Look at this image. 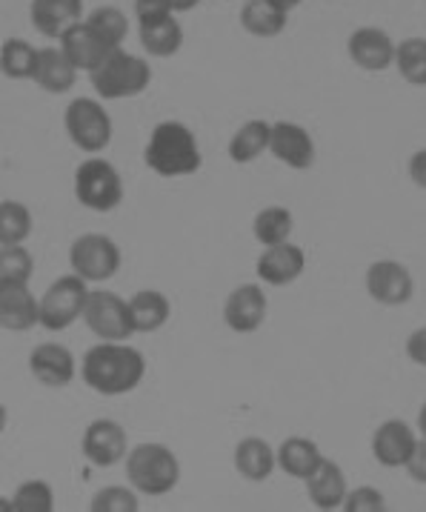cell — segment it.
I'll use <instances>...</instances> for the list:
<instances>
[{
    "mask_svg": "<svg viewBox=\"0 0 426 512\" xmlns=\"http://www.w3.org/2000/svg\"><path fill=\"white\" fill-rule=\"evenodd\" d=\"M146 361L135 347L106 341L83 355V381L101 395H123L141 384Z\"/></svg>",
    "mask_w": 426,
    "mask_h": 512,
    "instance_id": "cell-1",
    "label": "cell"
},
{
    "mask_svg": "<svg viewBox=\"0 0 426 512\" xmlns=\"http://www.w3.org/2000/svg\"><path fill=\"white\" fill-rule=\"evenodd\" d=\"M143 161L163 178H181V175H195L201 169V149L189 126L166 121L155 126L143 152Z\"/></svg>",
    "mask_w": 426,
    "mask_h": 512,
    "instance_id": "cell-2",
    "label": "cell"
},
{
    "mask_svg": "<svg viewBox=\"0 0 426 512\" xmlns=\"http://www.w3.org/2000/svg\"><path fill=\"white\" fill-rule=\"evenodd\" d=\"M126 475L143 495H166L181 481V464L163 444H141L126 458Z\"/></svg>",
    "mask_w": 426,
    "mask_h": 512,
    "instance_id": "cell-3",
    "label": "cell"
},
{
    "mask_svg": "<svg viewBox=\"0 0 426 512\" xmlns=\"http://www.w3.org/2000/svg\"><path fill=\"white\" fill-rule=\"evenodd\" d=\"M152 81V69L143 58H135L123 49H112V55L92 72V86L106 101L135 98Z\"/></svg>",
    "mask_w": 426,
    "mask_h": 512,
    "instance_id": "cell-4",
    "label": "cell"
},
{
    "mask_svg": "<svg viewBox=\"0 0 426 512\" xmlns=\"http://www.w3.org/2000/svg\"><path fill=\"white\" fill-rule=\"evenodd\" d=\"M75 195L92 212H112L123 201V181L118 169L103 158L83 161L75 172Z\"/></svg>",
    "mask_w": 426,
    "mask_h": 512,
    "instance_id": "cell-5",
    "label": "cell"
},
{
    "mask_svg": "<svg viewBox=\"0 0 426 512\" xmlns=\"http://www.w3.org/2000/svg\"><path fill=\"white\" fill-rule=\"evenodd\" d=\"M63 126L72 144L83 152H103L112 141V118L106 115L101 103L92 98H75L69 103L63 115Z\"/></svg>",
    "mask_w": 426,
    "mask_h": 512,
    "instance_id": "cell-6",
    "label": "cell"
},
{
    "mask_svg": "<svg viewBox=\"0 0 426 512\" xmlns=\"http://www.w3.org/2000/svg\"><path fill=\"white\" fill-rule=\"evenodd\" d=\"M89 292L81 275H63L41 298V327L49 332H61L75 324L86 309Z\"/></svg>",
    "mask_w": 426,
    "mask_h": 512,
    "instance_id": "cell-7",
    "label": "cell"
},
{
    "mask_svg": "<svg viewBox=\"0 0 426 512\" xmlns=\"http://www.w3.org/2000/svg\"><path fill=\"white\" fill-rule=\"evenodd\" d=\"M83 321L101 341H126L135 332L129 301H123L121 295L106 292V289L89 292Z\"/></svg>",
    "mask_w": 426,
    "mask_h": 512,
    "instance_id": "cell-8",
    "label": "cell"
},
{
    "mask_svg": "<svg viewBox=\"0 0 426 512\" xmlns=\"http://www.w3.org/2000/svg\"><path fill=\"white\" fill-rule=\"evenodd\" d=\"M69 264L83 281H106L121 269V249L112 238L89 232L69 249Z\"/></svg>",
    "mask_w": 426,
    "mask_h": 512,
    "instance_id": "cell-9",
    "label": "cell"
},
{
    "mask_svg": "<svg viewBox=\"0 0 426 512\" xmlns=\"http://www.w3.org/2000/svg\"><path fill=\"white\" fill-rule=\"evenodd\" d=\"M81 450L89 464L95 467H115L121 458H126V432L121 424L101 418L92 421L86 432H83Z\"/></svg>",
    "mask_w": 426,
    "mask_h": 512,
    "instance_id": "cell-10",
    "label": "cell"
},
{
    "mask_svg": "<svg viewBox=\"0 0 426 512\" xmlns=\"http://www.w3.org/2000/svg\"><path fill=\"white\" fill-rule=\"evenodd\" d=\"M0 324L12 332H26L41 324V298L29 292V284L0 281Z\"/></svg>",
    "mask_w": 426,
    "mask_h": 512,
    "instance_id": "cell-11",
    "label": "cell"
},
{
    "mask_svg": "<svg viewBox=\"0 0 426 512\" xmlns=\"http://www.w3.org/2000/svg\"><path fill=\"white\" fill-rule=\"evenodd\" d=\"M61 49L66 52V58L75 63V69L81 72L86 69L89 75L101 66L109 55H112V49L115 46H109V43L103 41L101 35L89 26L86 21L75 23V26H69L66 32H63L61 38Z\"/></svg>",
    "mask_w": 426,
    "mask_h": 512,
    "instance_id": "cell-12",
    "label": "cell"
},
{
    "mask_svg": "<svg viewBox=\"0 0 426 512\" xmlns=\"http://www.w3.org/2000/svg\"><path fill=\"white\" fill-rule=\"evenodd\" d=\"M366 289L378 304L401 307L412 298V275L395 261H378L366 272Z\"/></svg>",
    "mask_w": 426,
    "mask_h": 512,
    "instance_id": "cell-13",
    "label": "cell"
},
{
    "mask_svg": "<svg viewBox=\"0 0 426 512\" xmlns=\"http://www.w3.org/2000/svg\"><path fill=\"white\" fill-rule=\"evenodd\" d=\"M395 49L392 38L375 26H361L349 38V58L364 72H384L389 63H395Z\"/></svg>",
    "mask_w": 426,
    "mask_h": 512,
    "instance_id": "cell-14",
    "label": "cell"
},
{
    "mask_svg": "<svg viewBox=\"0 0 426 512\" xmlns=\"http://www.w3.org/2000/svg\"><path fill=\"white\" fill-rule=\"evenodd\" d=\"M269 149L289 169H309L312 161H315V144H312L309 132H306L304 126H298V123H272Z\"/></svg>",
    "mask_w": 426,
    "mask_h": 512,
    "instance_id": "cell-15",
    "label": "cell"
},
{
    "mask_svg": "<svg viewBox=\"0 0 426 512\" xmlns=\"http://www.w3.org/2000/svg\"><path fill=\"white\" fill-rule=\"evenodd\" d=\"M264 318L266 295L261 287L244 284V287H238L226 298L224 321L229 329H235V332H255L264 324Z\"/></svg>",
    "mask_w": 426,
    "mask_h": 512,
    "instance_id": "cell-16",
    "label": "cell"
},
{
    "mask_svg": "<svg viewBox=\"0 0 426 512\" xmlns=\"http://www.w3.org/2000/svg\"><path fill=\"white\" fill-rule=\"evenodd\" d=\"M304 267V249L289 244V241L278 246H266V252L258 258V275H261L264 284H272V287L292 284L295 278H301Z\"/></svg>",
    "mask_w": 426,
    "mask_h": 512,
    "instance_id": "cell-17",
    "label": "cell"
},
{
    "mask_svg": "<svg viewBox=\"0 0 426 512\" xmlns=\"http://www.w3.org/2000/svg\"><path fill=\"white\" fill-rule=\"evenodd\" d=\"M29 369L43 387L61 390L75 378V358L61 344H41L29 355Z\"/></svg>",
    "mask_w": 426,
    "mask_h": 512,
    "instance_id": "cell-18",
    "label": "cell"
},
{
    "mask_svg": "<svg viewBox=\"0 0 426 512\" xmlns=\"http://www.w3.org/2000/svg\"><path fill=\"white\" fill-rule=\"evenodd\" d=\"M29 15L43 38L61 41L69 26L83 21V0H32Z\"/></svg>",
    "mask_w": 426,
    "mask_h": 512,
    "instance_id": "cell-19",
    "label": "cell"
},
{
    "mask_svg": "<svg viewBox=\"0 0 426 512\" xmlns=\"http://www.w3.org/2000/svg\"><path fill=\"white\" fill-rule=\"evenodd\" d=\"M418 438L412 435V430L406 427L404 421H386L375 430L372 438V452L378 458V464L384 467H406V461L412 458Z\"/></svg>",
    "mask_w": 426,
    "mask_h": 512,
    "instance_id": "cell-20",
    "label": "cell"
},
{
    "mask_svg": "<svg viewBox=\"0 0 426 512\" xmlns=\"http://www.w3.org/2000/svg\"><path fill=\"white\" fill-rule=\"evenodd\" d=\"M32 81L41 86L43 92H52V95H61L69 92L75 81H78V69L75 63L66 58L61 46L58 49H41L38 55V66H35V78Z\"/></svg>",
    "mask_w": 426,
    "mask_h": 512,
    "instance_id": "cell-21",
    "label": "cell"
},
{
    "mask_svg": "<svg viewBox=\"0 0 426 512\" xmlns=\"http://www.w3.org/2000/svg\"><path fill=\"white\" fill-rule=\"evenodd\" d=\"M306 490H309V498L318 510H338L346 501L344 472L335 461L324 458L318 472L306 478Z\"/></svg>",
    "mask_w": 426,
    "mask_h": 512,
    "instance_id": "cell-22",
    "label": "cell"
},
{
    "mask_svg": "<svg viewBox=\"0 0 426 512\" xmlns=\"http://www.w3.org/2000/svg\"><path fill=\"white\" fill-rule=\"evenodd\" d=\"M321 464H324V455L309 438H286L284 444H281V450H278V467L286 475L301 478V481H306L309 475H315Z\"/></svg>",
    "mask_w": 426,
    "mask_h": 512,
    "instance_id": "cell-23",
    "label": "cell"
},
{
    "mask_svg": "<svg viewBox=\"0 0 426 512\" xmlns=\"http://www.w3.org/2000/svg\"><path fill=\"white\" fill-rule=\"evenodd\" d=\"M286 18L289 12L275 6L272 0H246L241 9V23L249 35L255 38H275L286 29Z\"/></svg>",
    "mask_w": 426,
    "mask_h": 512,
    "instance_id": "cell-24",
    "label": "cell"
},
{
    "mask_svg": "<svg viewBox=\"0 0 426 512\" xmlns=\"http://www.w3.org/2000/svg\"><path fill=\"white\" fill-rule=\"evenodd\" d=\"M235 467L249 481H266L278 467V452H272L264 438H244L235 450Z\"/></svg>",
    "mask_w": 426,
    "mask_h": 512,
    "instance_id": "cell-25",
    "label": "cell"
},
{
    "mask_svg": "<svg viewBox=\"0 0 426 512\" xmlns=\"http://www.w3.org/2000/svg\"><path fill=\"white\" fill-rule=\"evenodd\" d=\"M272 141V126L266 121H246L229 141V158L235 164H252L261 158Z\"/></svg>",
    "mask_w": 426,
    "mask_h": 512,
    "instance_id": "cell-26",
    "label": "cell"
},
{
    "mask_svg": "<svg viewBox=\"0 0 426 512\" xmlns=\"http://www.w3.org/2000/svg\"><path fill=\"white\" fill-rule=\"evenodd\" d=\"M141 43L152 58H172L183 46L181 23L175 21V15L163 21L141 23Z\"/></svg>",
    "mask_w": 426,
    "mask_h": 512,
    "instance_id": "cell-27",
    "label": "cell"
},
{
    "mask_svg": "<svg viewBox=\"0 0 426 512\" xmlns=\"http://www.w3.org/2000/svg\"><path fill=\"white\" fill-rule=\"evenodd\" d=\"M129 309H132L135 332H155L169 321V301H166L163 292H155V289L135 292L132 301H129Z\"/></svg>",
    "mask_w": 426,
    "mask_h": 512,
    "instance_id": "cell-28",
    "label": "cell"
},
{
    "mask_svg": "<svg viewBox=\"0 0 426 512\" xmlns=\"http://www.w3.org/2000/svg\"><path fill=\"white\" fill-rule=\"evenodd\" d=\"M38 55H41V49H35L32 43L21 41V38L3 41V49H0L3 75L12 78V81H29V78H35Z\"/></svg>",
    "mask_w": 426,
    "mask_h": 512,
    "instance_id": "cell-29",
    "label": "cell"
},
{
    "mask_svg": "<svg viewBox=\"0 0 426 512\" xmlns=\"http://www.w3.org/2000/svg\"><path fill=\"white\" fill-rule=\"evenodd\" d=\"M395 66L412 86H426V38H406L395 49Z\"/></svg>",
    "mask_w": 426,
    "mask_h": 512,
    "instance_id": "cell-30",
    "label": "cell"
},
{
    "mask_svg": "<svg viewBox=\"0 0 426 512\" xmlns=\"http://www.w3.org/2000/svg\"><path fill=\"white\" fill-rule=\"evenodd\" d=\"M292 232V215L284 206H266L255 218V238L264 246H278L289 241Z\"/></svg>",
    "mask_w": 426,
    "mask_h": 512,
    "instance_id": "cell-31",
    "label": "cell"
},
{
    "mask_svg": "<svg viewBox=\"0 0 426 512\" xmlns=\"http://www.w3.org/2000/svg\"><path fill=\"white\" fill-rule=\"evenodd\" d=\"M32 232V215L18 201H3L0 204V244L12 246L23 244Z\"/></svg>",
    "mask_w": 426,
    "mask_h": 512,
    "instance_id": "cell-32",
    "label": "cell"
},
{
    "mask_svg": "<svg viewBox=\"0 0 426 512\" xmlns=\"http://www.w3.org/2000/svg\"><path fill=\"white\" fill-rule=\"evenodd\" d=\"M6 510L52 512L55 510V492L46 481H26L15 490L12 501H6Z\"/></svg>",
    "mask_w": 426,
    "mask_h": 512,
    "instance_id": "cell-33",
    "label": "cell"
},
{
    "mask_svg": "<svg viewBox=\"0 0 426 512\" xmlns=\"http://www.w3.org/2000/svg\"><path fill=\"white\" fill-rule=\"evenodd\" d=\"M86 23H89L109 46H115V49H121V43L126 41V35H129V21H126V15H123L118 6H98V9L86 18Z\"/></svg>",
    "mask_w": 426,
    "mask_h": 512,
    "instance_id": "cell-34",
    "label": "cell"
},
{
    "mask_svg": "<svg viewBox=\"0 0 426 512\" xmlns=\"http://www.w3.org/2000/svg\"><path fill=\"white\" fill-rule=\"evenodd\" d=\"M32 255L23 249V244H12L0 249V281H18V284H29L32 278Z\"/></svg>",
    "mask_w": 426,
    "mask_h": 512,
    "instance_id": "cell-35",
    "label": "cell"
},
{
    "mask_svg": "<svg viewBox=\"0 0 426 512\" xmlns=\"http://www.w3.org/2000/svg\"><path fill=\"white\" fill-rule=\"evenodd\" d=\"M92 512H138V498L126 487H106L92 498Z\"/></svg>",
    "mask_w": 426,
    "mask_h": 512,
    "instance_id": "cell-36",
    "label": "cell"
},
{
    "mask_svg": "<svg viewBox=\"0 0 426 512\" xmlns=\"http://www.w3.org/2000/svg\"><path fill=\"white\" fill-rule=\"evenodd\" d=\"M344 510L346 512H384L386 501H384V495L375 490V487H358V490L346 492Z\"/></svg>",
    "mask_w": 426,
    "mask_h": 512,
    "instance_id": "cell-37",
    "label": "cell"
},
{
    "mask_svg": "<svg viewBox=\"0 0 426 512\" xmlns=\"http://www.w3.org/2000/svg\"><path fill=\"white\" fill-rule=\"evenodd\" d=\"M138 23H152L175 15V0H135Z\"/></svg>",
    "mask_w": 426,
    "mask_h": 512,
    "instance_id": "cell-38",
    "label": "cell"
},
{
    "mask_svg": "<svg viewBox=\"0 0 426 512\" xmlns=\"http://www.w3.org/2000/svg\"><path fill=\"white\" fill-rule=\"evenodd\" d=\"M406 472H409V478H412V481L426 484V438H421V441L415 444L412 458L406 461Z\"/></svg>",
    "mask_w": 426,
    "mask_h": 512,
    "instance_id": "cell-39",
    "label": "cell"
},
{
    "mask_svg": "<svg viewBox=\"0 0 426 512\" xmlns=\"http://www.w3.org/2000/svg\"><path fill=\"white\" fill-rule=\"evenodd\" d=\"M406 355H409L415 364L426 367V327L409 335V341H406Z\"/></svg>",
    "mask_w": 426,
    "mask_h": 512,
    "instance_id": "cell-40",
    "label": "cell"
},
{
    "mask_svg": "<svg viewBox=\"0 0 426 512\" xmlns=\"http://www.w3.org/2000/svg\"><path fill=\"white\" fill-rule=\"evenodd\" d=\"M409 178L421 186V189H426V149L415 152V155L409 158Z\"/></svg>",
    "mask_w": 426,
    "mask_h": 512,
    "instance_id": "cell-41",
    "label": "cell"
},
{
    "mask_svg": "<svg viewBox=\"0 0 426 512\" xmlns=\"http://www.w3.org/2000/svg\"><path fill=\"white\" fill-rule=\"evenodd\" d=\"M201 0H175V12H189V9H195Z\"/></svg>",
    "mask_w": 426,
    "mask_h": 512,
    "instance_id": "cell-42",
    "label": "cell"
},
{
    "mask_svg": "<svg viewBox=\"0 0 426 512\" xmlns=\"http://www.w3.org/2000/svg\"><path fill=\"white\" fill-rule=\"evenodd\" d=\"M272 3H275V6H281V9H286V12H292L301 0H272Z\"/></svg>",
    "mask_w": 426,
    "mask_h": 512,
    "instance_id": "cell-43",
    "label": "cell"
},
{
    "mask_svg": "<svg viewBox=\"0 0 426 512\" xmlns=\"http://www.w3.org/2000/svg\"><path fill=\"white\" fill-rule=\"evenodd\" d=\"M418 430H421V435L426 438V404L421 407V415H418Z\"/></svg>",
    "mask_w": 426,
    "mask_h": 512,
    "instance_id": "cell-44",
    "label": "cell"
}]
</instances>
